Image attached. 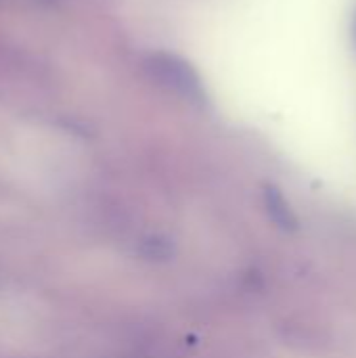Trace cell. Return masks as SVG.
<instances>
[{
	"instance_id": "1",
	"label": "cell",
	"mask_w": 356,
	"mask_h": 358,
	"mask_svg": "<svg viewBox=\"0 0 356 358\" xmlns=\"http://www.w3.org/2000/svg\"><path fill=\"white\" fill-rule=\"evenodd\" d=\"M151 69L155 71L159 80L170 84L174 90H180L187 96H201L199 78L185 61L164 55V57L151 59Z\"/></svg>"
}]
</instances>
